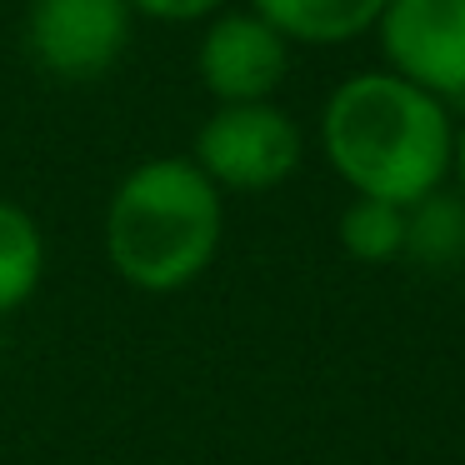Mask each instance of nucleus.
I'll use <instances>...</instances> for the list:
<instances>
[{"label": "nucleus", "mask_w": 465, "mask_h": 465, "mask_svg": "<svg viewBox=\"0 0 465 465\" xmlns=\"http://www.w3.org/2000/svg\"><path fill=\"white\" fill-rule=\"evenodd\" d=\"M45 265H51V251H45L41 221L21 201H0V321L41 295Z\"/></svg>", "instance_id": "nucleus-8"}, {"label": "nucleus", "mask_w": 465, "mask_h": 465, "mask_svg": "<svg viewBox=\"0 0 465 465\" xmlns=\"http://www.w3.org/2000/svg\"><path fill=\"white\" fill-rule=\"evenodd\" d=\"M335 241L355 265H395L405 261V211L391 201L351 195L335 221Z\"/></svg>", "instance_id": "nucleus-10"}, {"label": "nucleus", "mask_w": 465, "mask_h": 465, "mask_svg": "<svg viewBox=\"0 0 465 465\" xmlns=\"http://www.w3.org/2000/svg\"><path fill=\"white\" fill-rule=\"evenodd\" d=\"M135 15H151L165 25H191V21H211L225 11V0H125Z\"/></svg>", "instance_id": "nucleus-11"}, {"label": "nucleus", "mask_w": 465, "mask_h": 465, "mask_svg": "<svg viewBox=\"0 0 465 465\" xmlns=\"http://www.w3.org/2000/svg\"><path fill=\"white\" fill-rule=\"evenodd\" d=\"M195 75L215 105H261L291 75V45L245 5L205 21L195 45Z\"/></svg>", "instance_id": "nucleus-6"}, {"label": "nucleus", "mask_w": 465, "mask_h": 465, "mask_svg": "<svg viewBox=\"0 0 465 465\" xmlns=\"http://www.w3.org/2000/svg\"><path fill=\"white\" fill-rule=\"evenodd\" d=\"M450 191L465 201V121L455 125V151H450Z\"/></svg>", "instance_id": "nucleus-12"}, {"label": "nucleus", "mask_w": 465, "mask_h": 465, "mask_svg": "<svg viewBox=\"0 0 465 465\" xmlns=\"http://www.w3.org/2000/svg\"><path fill=\"white\" fill-rule=\"evenodd\" d=\"M371 35L391 75L440 105L465 101V0H385Z\"/></svg>", "instance_id": "nucleus-4"}, {"label": "nucleus", "mask_w": 465, "mask_h": 465, "mask_svg": "<svg viewBox=\"0 0 465 465\" xmlns=\"http://www.w3.org/2000/svg\"><path fill=\"white\" fill-rule=\"evenodd\" d=\"M321 151L351 195L415 201L450 185L455 121L450 105L405 85L391 71H355L321 105Z\"/></svg>", "instance_id": "nucleus-1"}, {"label": "nucleus", "mask_w": 465, "mask_h": 465, "mask_svg": "<svg viewBox=\"0 0 465 465\" xmlns=\"http://www.w3.org/2000/svg\"><path fill=\"white\" fill-rule=\"evenodd\" d=\"M131 25L125 0H31L25 45L55 81H95L125 55Z\"/></svg>", "instance_id": "nucleus-5"}, {"label": "nucleus", "mask_w": 465, "mask_h": 465, "mask_svg": "<svg viewBox=\"0 0 465 465\" xmlns=\"http://www.w3.org/2000/svg\"><path fill=\"white\" fill-rule=\"evenodd\" d=\"M191 161L221 195H265L301 171L305 135L275 101L215 105L195 131Z\"/></svg>", "instance_id": "nucleus-3"}, {"label": "nucleus", "mask_w": 465, "mask_h": 465, "mask_svg": "<svg viewBox=\"0 0 465 465\" xmlns=\"http://www.w3.org/2000/svg\"><path fill=\"white\" fill-rule=\"evenodd\" d=\"M225 195L191 155H151L115 181L101 215V251L115 281L141 295H175L215 265Z\"/></svg>", "instance_id": "nucleus-2"}, {"label": "nucleus", "mask_w": 465, "mask_h": 465, "mask_svg": "<svg viewBox=\"0 0 465 465\" xmlns=\"http://www.w3.org/2000/svg\"><path fill=\"white\" fill-rule=\"evenodd\" d=\"M285 45H351L375 31L385 0H251Z\"/></svg>", "instance_id": "nucleus-7"}, {"label": "nucleus", "mask_w": 465, "mask_h": 465, "mask_svg": "<svg viewBox=\"0 0 465 465\" xmlns=\"http://www.w3.org/2000/svg\"><path fill=\"white\" fill-rule=\"evenodd\" d=\"M405 261L425 271H455L465 261V201L450 185L405 211Z\"/></svg>", "instance_id": "nucleus-9"}]
</instances>
